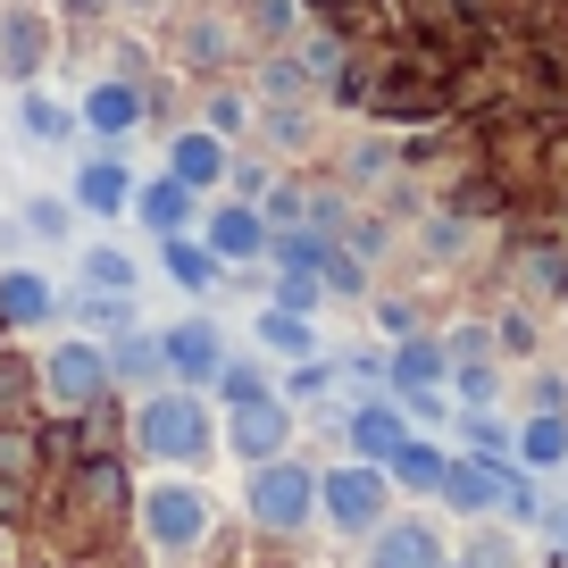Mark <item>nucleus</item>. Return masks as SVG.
<instances>
[{
	"mask_svg": "<svg viewBox=\"0 0 568 568\" xmlns=\"http://www.w3.org/2000/svg\"><path fill=\"white\" fill-rule=\"evenodd\" d=\"M267 343H276V352H310V326L302 318H267Z\"/></svg>",
	"mask_w": 568,
	"mask_h": 568,
	"instance_id": "4be33fe9",
	"label": "nucleus"
},
{
	"mask_svg": "<svg viewBox=\"0 0 568 568\" xmlns=\"http://www.w3.org/2000/svg\"><path fill=\"white\" fill-rule=\"evenodd\" d=\"M393 477H402V485H435V477H444V452H426V444H393Z\"/></svg>",
	"mask_w": 568,
	"mask_h": 568,
	"instance_id": "dca6fc26",
	"label": "nucleus"
},
{
	"mask_svg": "<svg viewBox=\"0 0 568 568\" xmlns=\"http://www.w3.org/2000/svg\"><path fill=\"white\" fill-rule=\"evenodd\" d=\"M51 385L68 393V402H92V393H101V352H92V343H68V352H51Z\"/></svg>",
	"mask_w": 568,
	"mask_h": 568,
	"instance_id": "423d86ee",
	"label": "nucleus"
},
{
	"mask_svg": "<svg viewBox=\"0 0 568 568\" xmlns=\"http://www.w3.org/2000/svg\"><path fill=\"white\" fill-rule=\"evenodd\" d=\"M168 267H176L184 284H210V251H193V243H176V234H168Z\"/></svg>",
	"mask_w": 568,
	"mask_h": 568,
	"instance_id": "a211bd4d",
	"label": "nucleus"
},
{
	"mask_svg": "<svg viewBox=\"0 0 568 568\" xmlns=\"http://www.w3.org/2000/svg\"><path fill=\"white\" fill-rule=\"evenodd\" d=\"M84 276H92V284H109V293H125V284H134V267H125L118 251H92V260H84Z\"/></svg>",
	"mask_w": 568,
	"mask_h": 568,
	"instance_id": "6ab92c4d",
	"label": "nucleus"
},
{
	"mask_svg": "<svg viewBox=\"0 0 568 568\" xmlns=\"http://www.w3.org/2000/svg\"><path fill=\"white\" fill-rule=\"evenodd\" d=\"M142 444L160 452V460H193L210 435H201V402H176V393H160V402L142 409Z\"/></svg>",
	"mask_w": 568,
	"mask_h": 568,
	"instance_id": "f257e3e1",
	"label": "nucleus"
},
{
	"mask_svg": "<svg viewBox=\"0 0 568 568\" xmlns=\"http://www.w3.org/2000/svg\"><path fill=\"white\" fill-rule=\"evenodd\" d=\"M151 368H160V343H125L118 352V376H151Z\"/></svg>",
	"mask_w": 568,
	"mask_h": 568,
	"instance_id": "412c9836",
	"label": "nucleus"
},
{
	"mask_svg": "<svg viewBox=\"0 0 568 568\" xmlns=\"http://www.w3.org/2000/svg\"><path fill=\"white\" fill-rule=\"evenodd\" d=\"M160 359H176L184 376H217V335L210 326H176V335L160 343Z\"/></svg>",
	"mask_w": 568,
	"mask_h": 568,
	"instance_id": "6e6552de",
	"label": "nucleus"
},
{
	"mask_svg": "<svg viewBox=\"0 0 568 568\" xmlns=\"http://www.w3.org/2000/svg\"><path fill=\"white\" fill-rule=\"evenodd\" d=\"M26 226H34V234H68V210H59V201H34V210H26Z\"/></svg>",
	"mask_w": 568,
	"mask_h": 568,
	"instance_id": "5701e85b",
	"label": "nucleus"
},
{
	"mask_svg": "<svg viewBox=\"0 0 568 568\" xmlns=\"http://www.w3.org/2000/svg\"><path fill=\"white\" fill-rule=\"evenodd\" d=\"M260 243H267V234H260V217H251V210H226V217H210V251H217V260H251Z\"/></svg>",
	"mask_w": 568,
	"mask_h": 568,
	"instance_id": "1a4fd4ad",
	"label": "nucleus"
},
{
	"mask_svg": "<svg viewBox=\"0 0 568 568\" xmlns=\"http://www.w3.org/2000/svg\"><path fill=\"white\" fill-rule=\"evenodd\" d=\"M142 226H160V234H176V226H193V184H151L142 193Z\"/></svg>",
	"mask_w": 568,
	"mask_h": 568,
	"instance_id": "0eeeda50",
	"label": "nucleus"
},
{
	"mask_svg": "<svg viewBox=\"0 0 568 568\" xmlns=\"http://www.w3.org/2000/svg\"><path fill=\"white\" fill-rule=\"evenodd\" d=\"M0 310H9V318H42V310H51V284L42 276H0Z\"/></svg>",
	"mask_w": 568,
	"mask_h": 568,
	"instance_id": "2eb2a0df",
	"label": "nucleus"
},
{
	"mask_svg": "<svg viewBox=\"0 0 568 568\" xmlns=\"http://www.w3.org/2000/svg\"><path fill=\"white\" fill-rule=\"evenodd\" d=\"M352 444L368 452V460H393V444H402V418H393V409H359V418H352Z\"/></svg>",
	"mask_w": 568,
	"mask_h": 568,
	"instance_id": "ddd939ff",
	"label": "nucleus"
},
{
	"mask_svg": "<svg viewBox=\"0 0 568 568\" xmlns=\"http://www.w3.org/2000/svg\"><path fill=\"white\" fill-rule=\"evenodd\" d=\"M84 118L101 125V134H125V125L142 118V101H134V92H125V84H101V92H92V101H84Z\"/></svg>",
	"mask_w": 568,
	"mask_h": 568,
	"instance_id": "f8f14e48",
	"label": "nucleus"
},
{
	"mask_svg": "<svg viewBox=\"0 0 568 568\" xmlns=\"http://www.w3.org/2000/svg\"><path fill=\"white\" fill-rule=\"evenodd\" d=\"M393 368H402V376H409V385H426V376L444 368V352H435V343H409V352H402V359H393Z\"/></svg>",
	"mask_w": 568,
	"mask_h": 568,
	"instance_id": "aec40b11",
	"label": "nucleus"
},
{
	"mask_svg": "<svg viewBox=\"0 0 568 568\" xmlns=\"http://www.w3.org/2000/svg\"><path fill=\"white\" fill-rule=\"evenodd\" d=\"M251 518H260V527H302V518H310V477H302V468H260V485H251Z\"/></svg>",
	"mask_w": 568,
	"mask_h": 568,
	"instance_id": "7ed1b4c3",
	"label": "nucleus"
},
{
	"mask_svg": "<svg viewBox=\"0 0 568 568\" xmlns=\"http://www.w3.org/2000/svg\"><path fill=\"white\" fill-rule=\"evenodd\" d=\"M284 435H293V426H284V409L267 402V393H234V426H226V444L243 452V460H276Z\"/></svg>",
	"mask_w": 568,
	"mask_h": 568,
	"instance_id": "f03ea898",
	"label": "nucleus"
},
{
	"mask_svg": "<svg viewBox=\"0 0 568 568\" xmlns=\"http://www.w3.org/2000/svg\"><path fill=\"white\" fill-rule=\"evenodd\" d=\"M318 494H326V510H335L343 527H368V518L385 510V468H335Z\"/></svg>",
	"mask_w": 568,
	"mask_h": 568,
	"instance_id": "20e7f679",
	"label": "nucleus"
},
{
	"mask_svg": "<svg viewBox=\"0 0 568 568\" xmlns=\"http://www.w3.org/2000/svg\"><path fill=\"white\" fill-rule=\"evenodd\" d=\"M75 193H84V210H118V201H125V168L118 160H92Z\"/></svg>",
	"mask_w": 568,
	"mask_h": 568,
	"instance_id": "4468645a",
	"label": "nucleus"
},
{
	"mask_svg": "<svg viewBox=\"0 0 568 568\" xmlns=\"http://www.w3.org/2000/svg\"><path fill=\"white\" fill-rule=\"evenodd\" d=\"M435 560V535L426 527H385L376 535V568H426Z\"/></svg>",
	"mask_w": 568,
	"mask_h": 568,
	"instance_id": "9d476101",
	"label": "nucleus"
},
{
	"mask_svg": "<svg viewBox=\"0 0 568 568\" xmlns=\"http://www.w3.org/2000/svg\"><path fill=\"white\" fill-rule=\"evenodd\" d=\"M217 168H226V151H217L210 134H184V142H176V160H168V176H176V184H210Z\"/></svg>",
	"mask_w": 568,
	"mask_h": 568,
	"instance_id": "9b49d317",
	"label": "nucleus"
},
{
	"mask_svg": "<svg viewBox=\"0 0 568 568\" xmlns=\"http://www.w3.org/2000/svg\"><path fill=\"white\" fill-rule=\"evenodd\" d=\"M201 527H210V510H201L193 485H160V494H151V535H160L168 551L201 544Z\"/></svg>",
	"mask_w": 568,
	"mask_h": 568,
	"instance_id": "39448f33",
	"label": "nucleus"
},
{
	"mask_svg": "<svg viewBox=\"0 0 568 568\" xmlns=\"http://www.w3.org/2000/svg\"><path fill=\"white\" fill-rule=\"evenodd\" d=\"M560 452H568V426L560 418H535L527 426V460H560Z\"/></svg>",
	"mask_w": 568,
	"mask_h": 568,
	"instance_id": "f3484780",
	"label": "nucleus"
}]
</instances>
